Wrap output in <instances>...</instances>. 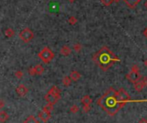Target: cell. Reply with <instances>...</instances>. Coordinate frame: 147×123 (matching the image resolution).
I'll list each match as a JSON object with an SVG mask.
<instances>
[{
  "label": "cell",
  "mask_w": 147,
  "mask_h": 123,
  "mask_svg": "<svg viewBox=\"0 0 147 123\" xmlns=\"http://www.w3.org/2000/svg\"><path fill=\"white\" fill-rule=\"evenodd\" d=\"M126 101L124 100L119 93L113 88L108 89L105 94L98 100V105L107 112L109 115L116 114L121 108L126 105Z\"/></svg>",
  "instance_id": "cell-1"
},
{
  "label": "cell",
  "mask_w": 147,
  "mask_h": 123,
  "mask_svg": "<svg viewBox=\"0 0 147 123\" xmlns=\"http://www.w3.org/2000/svg\"><path fill=\"white\" fill-rule=\"evenodd\" d=\"M93 60L103 71H107L109 67L114 65L115 61L118 60V59L108 48L104 47L97 54H95Z\"/></svg>",
  "instance_id": "cell-2"
},
{
  "label": "cell",
  "mask_w": 147,
  "mask_h": 123,
  "mask_svg": "<svg viewBox=\"0 0 147 123\" xmlns=\"http://www.w3.org/2000/svg\"><path fill=\"white\" fill-rule=\"evenodd\" d=\"M38 55H39V58L46 64L49 63L50 61H52L53 57H54V54H53V52L49 47H44V48L39 53Z\"/></svg>",
  "instance_id": "cell-3"
},
{
  "label": "cell",
  "mask_w": 147,
  "mask_h": 123,
  "mask_svg": "<svg viewBox=\"0 0 147 123\" xmlns=\"http://www.w3.org/2000/svg\"><path fill=\"white\" fill-rule=\"evenodd\" d=\"M19 37L22 41H23L24 42H29L31 40H33L34 38V33L32 32V30L28 29H24L23 30H22L19 33Z\"/></svg>",
  "instance_id": "cell-4"
},
{
  "label": "cell",
  "mask_w": 147,
  "mask_h": 123,
  "mask_svg": "<svg viewBox=\"0 0 147 123\" xmlns=\"http://www.w3.org/2000/svg\"><path fill=\"white\" fill-rule=\"evenodd\" d=\"M60 98V96H58V95H54L48 92L46 96H45V100L47 101V103H50V104H55L57 103V102Z\"/></svg>",
  "instance_id": "cell-5"
},
{
  "label": "cell",
  "mask_w": 147,
  "mask_h": 123,
  "mask_svg": "<svg viewBox=\"0 0 147 123\" xmlns=\"http://www.w3.org/2000/svg\"><path fill=\"white\" fill-rule=\"evenodd\" d=\"M126 77H127V79L130 81V82L133 83H137L138 81L141 78L140 75H139V72H133V71L129 72V73L126 75Z\"/></svg>",
  "instance_id": "cell-6"
},
{
  "label": "cell",
  "mask_w": 147,
  "mask_h": 123,
  "mask_svg": "<svg viewBox=\"0 0 147 123\" xmlns=\"http://www.w3.org/2000/svg\"><path fill=\"white\" fill-rule=\"evenodd\" d=\"M38 116H39V118L41 119L42 121L47 122V121H48L49 120H50V118H51V113L42 110V111H41L39 113Z\"/></svg>",
  "instance_id": "cell-7"
},
{
  "label": "cell",
  "mask_w": 147,
  "mask_h": 123,
  "mask_svg": "<svg viewBox=\"0 0 147 123\" xmlns=\"http://www.w3.org/2000/svg\"><path fill=\"white\" fill-rule=\"evenodd\" d=\"M16 91L20 96H26V94L28 93L29 89H28V88L25 87L23 85H20L19 86L16 87Z\"/></svg>",
  "instance_id": "cell-8"
},
{
  "label": "cell",
  "mask_w": 147,
  "mask_h": 123,
  "mask_svg": "<svg viewBox=\"0 0 147 123\" xmlns=\"http://www.w3.org/2000/svg\"><path fill=\"white\" fill-rule=\"evenodd\" d=\"M125 3L130 8H135V6L139 3L141 0H124Z\"/></svg>",
  "instance_id": "cell-9"
},
{
  "label": "cell",
  "mask_w": 147,
  "mask_h": 123,
  "mask_svg": "<svg viewBox=\"0 0 147 123\" xmlns=\"http://www.w3.org/2000/svg\"><path fill=\"white\" fill-rule=\"evenodd\" d=\"M81 102L84 106H89L90 107V105L92 103V99L90 98L89 96H84L83 98L81 99Z\"/></svg>",
  "instance_id": "cell-10"
},
{
  "label": "cell",
  "mask_w": 147,
  "mask_h": 123,
  "mask_svg": "<svg viewBox=\"0 0 147 123\" xmlns=\"http://www.w3.org/2000/svg\"><path fill=\"white\" fill-rule=\"evenodd\" d=\"M71 52H72V50H71L70 47H67V46H63L61 47V49H60V54L62 55H64V56L69 55L71 54Z\"/></svg>",
  "instance_id": "cell-11"
},
{
  "label": "cell",
  "mask_w": 147,
  "mask_h": 123,
  "mask_svg": "<svg viewBox=\"0 0 147 123\" xmlns=\"http://www.w3.org/2000/svg\"><path fill=\"white\" fill-rule=\"evenodd\" d=\"M23 123H40V122L38 120L36 119V117H35L34 115H29L24 120Z\"/></svg>",
  "instance_id": "cell-12"
},
{
  "label": "cell",
  "mask_w": 147,
  "mask_h": 123,
  "mask_svg": "<svg viewBox=\"0 0 147 123\" xmlns=\"http://www.w3.org/2000/svg\"><path fill=\"white\" fill-rule=\"evenodd\" d=\"M119 93H120V95L121 96V97L125 100V101H127L129 100V95L127 94V92H126L125 89H119Z\"/></svg>",
  "instance_id": "cell-13"
},
{
  "label": "cell",
  "mask_w": 147,
  "mask_h": 123,
  "mask_svg": "<svg viewBox=\"0 0 147 123\" xmlns=\"http://www.w3.org/2000/svg\"><path fill=\"white\" fill-rule=\"evenodd\" d=\"M8 119H9V115H8L7 113H5L4 111L0 112V121L2 123H4L5 121H8Z\"/></svg>",
  "instance_id": "cell-14"
},
{
  "label": "cell",
  "mask_w": 147,
  "mask_h": 123,
  "mask_svg": "<svg viewBox=\"0 0 147 123\" xmlns=\"http://www.w3.org/2000/svg\"><path fill=\"white\" fill-rule=\"evenodd\" d=\"M80 77H81V75H80V73H79V72H78L73 71V72H71L70 77L72 78L73 81H77V80H78L79 78H80Z\"/></svg>",
  "instance_id": "cell-15"
},
{
  "label": "cell",
  "mask_w": 147,
  "mask_h": 123,
  "mask_svg": "<svg viewBox=\"0 0 147 123\" xmlns=\"http://www.w3.org/2000/svg\"><path fill=\"white\" fill-rule=\"evenodd\" d=\"M35 73L37 75H41L44 72V68L41 65H37L36 66H35Z\"/></svg>",
  "instance_id": "cell-16"
},
{
  "label": "cell",
  "mask_w": 147,
  "mask_h": 123,
  "mask_svg": "<svg viewBox=\"0 0 147 123\" xmlns=\"http://www.w3.org/2000/svg\"><path fill=\"white\" fill-rule=\"evenodd\" d=\"M50 93L52 94H54V95H58V96H60V90H59V89L58 87H56V86H53L51 89L49 90Z\"/></svg>",
  "instance_id": "cell-17"
},
{
  "label": "cell",
  "mask_w": 147,
  "mask_h": 123,
  "mask_svg": "<svg viewBox=\"0 0 147 123\" xmlns=\"http://www.w3.org/2000/svg\"><path fill=\"white\" fill-rule=\"evenodd\" d=\"M43 110L46 111V112H49V113H51L53 110V104H50V103H47V105L44 106L43 108Z\"/></svg>",
  "instance_id": "cell-18"
},
{
  "label": "cell",
  "mask_w": 147,
  "mask_h": 123,
  "mask_svg": "<svg viewBox=\"0 0 147 123\" xmlns=\"http://www.w3.org/2000/svg\"><path fill=\"white\" fill-rule=\"evenodd\" d=\"M5 35L7 36V37H11L14 34H15V31H13L11 29H7L6 30H5Z\"/></svg>",
  "instance_id": "cell-19"
},
{
  "label": "cell",
  "mask_w": 147,
  "mask_h": 123,
  "mask_svg": "<svg viewBox=\"0 0 147 123\" xmlns=\"http://www.w3.org/2000/svg\"><path fill=\"white\" fill-rule=\"evenodd\" d=\"M63 83L66 86H69L71 85V78L69 77H65L63 78Z\"/></svg>",
  "instance_id": "cell-20"
},
{
  "label": "cell",
  "mask_w": 147,
  "mask_h": 123,
  "mask_svg": "<svg viewBox=\"0 0 147 123\" xmlns=\"http://www.w3.org/2000/svg\"><path fill=\"white\" fill-rule=\"evenodd\" d=\"M113 2H114V0H101V3L106 6H109Z\"/></svg>",
  "instance_id": "cell-21"
},
{
  "label": "cell",
  "mask_w": 147,
  "mask_h": 123,
  "mask_svg": "<svg viewBox=\"0 0 147 123\" xmlns=\"http://www.w3.org/2000/svg\"><path fill=\"white\" fill-rule=\"evenodd\" d=\"M69 23L71 24H75L76 22H77V18L74 17V16H72V17H70L69 18Z\"/></svg>",
  "instance_id": "cell-22"
},
{
  "label": "cell",
  "mask_w": 147,
  "mask_h": 123,
  "mask_svg": "<svg viewBox=\"0 0 147 123\" xmlns=\"http://www.w3.org/2000/svg\"><path fill=\"white\" fill-rule=\"evenodd\" d=\"M71 110H72V112H78V106H76V105H74L73 106V107L71 108Z\"/></svg>",
  "instance_id": "cell-23"
},
{
  "label": "cell",
  "mask_w": 147,
  "mask_h": 123,
  "mask_svg": "<svg viewBox=\"0 0 147 123\" xmlns=\"http://www.w3.org/2000/svg\"><path fill=\"white\" fill-rule=\"evenodd\" d=\"M16 77H18V78H22V72H16Z\"/></svg>",
  "instance_id": "cell-24"
},
{
  "label": "cell",
  "mask_w": 147,
  "mask_h": 123,
  "mask_svg": "<svg viewBox=\"0 0 147 123\" xmlns=\"http://www.w3.org/2000/svg\"><path fill=\"white\" fill-rule=\"evenodd\" d=\"M138 123H147V119L145 118V117H143V118H141V119L139 120Z\"/></svg>",
  "instance_id": "cell-25"
},
{
  "label": "cell",
  "mask_w": 147,
  "mask_h": 123,
  "mask_svg": "<svg viewBox=\"0 0 147 123\" xmlns=\"http://www.w3.org/2000/svg\"><path fill=\"white\" fill-rule=\"evenodd\" d=\"M80 48H81L80 45H78V44L74 45V50H76V51H79V50H80Z\"/></svg>",
  "instance_id": "cell-26"
},
{
  "label": "cell",
  "mask_w": 147,
  "mask_h": 123,
  "mask_svg": "<svg viewBox=\"0 0 147 123\" xmlns=\"http://www.w3.org/2000/svg\"><path fill=\"white\" fill-rule=\"evenodd\" d=\"M144 35H145V36L147 38V28L145 29V31H144Z\"/></svg>",
  "instance_id": "cell-27"
},
{
  "label": "cell",
  "mask_w": 147,
  "mask_h": 123,
  "mask_svg": "<svg viewBox=\"0 0 147 123\" xmlns=\"http://www.w3.org/2000/svg\"><path fill=\"white\" fill-rule=\"evenodd\" d=\"M145 7L147 8V1H146V2L145 3Z\"/></svg>",
  "instance_id": "cell-28"
},
{
  "label": "cell",
  "mask_w": 147,
  "mask_h": 123,
  "mask_svg": "<svg viewBox=\"0 0 147 123\" xmlns=\"http://www.w3.org/2000/svg\"><path fill=\"white\" fill-rule=\"evenodd\" d=\"M145 65L147 66V60H145Z\"/></svg>",
  "instance_id": "cell-29"
},
{
  "label": "cell",
  "mask_w": 147,
  "mask_h": 123,
  "mask_svg": "<svg viewBox=\"0 0 147 123\" xmlns=\"http://www.w3.org/2000/svg\"><path fill=\"white\" fill-rule=\"evenodd\" d=\"M114 1H115V2H119V1H120V0H114Z\"/></svg>",
  "instance_id": "cell-30"
},
{
  "label": "cell",
  "mask_w": 147,
  "mask_h": 123,
  "mask_svg": "<svg viewBox=\"0 0 147 123\" xmlns=\"http://www.w3.org/2000/svg\"><path fill=\"white\" fill-rule=\"evenodd\" d=\"M69 1H70V2H73L74 0H69Z\"/></svg>",
  "instance_id": "cell-31"
}]
</instances>
